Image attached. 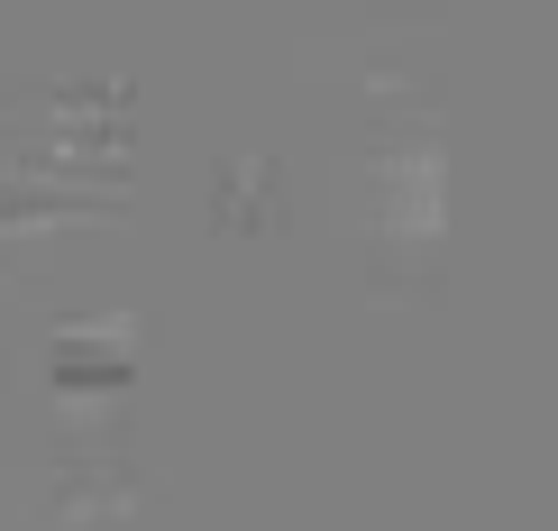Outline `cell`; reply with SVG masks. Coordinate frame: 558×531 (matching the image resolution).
I'll return each mask as SVG.
<instances>
[]
</instances>
